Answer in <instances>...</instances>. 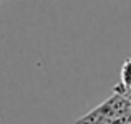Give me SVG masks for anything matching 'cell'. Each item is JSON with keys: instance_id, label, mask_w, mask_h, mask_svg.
Masks as SVG:
<instances>
[{"instance_id": "6da1fadb", "label": "cell", "mask_w": 131, "mask_h": 124, "mask_svg": "<svg viewBox=\"0 0 131 124\" xmlns=\"http://www.w3.org/2000/svg\"><path fill=\"white\" fill-rule=\"evenodd\" d=\"M73 124H131V99L113 93L106 101L75 119Z\"/></svg>"}, {"instance_id": "7a4b0ae2", "label": "cell", "mask_w": 131, "mask_h": 124, "mask_svg": "<svg viewBox=\"0 0 131 124\" xmlns=\"http://www.w3.org/2000/svg\"><path fill=\"white\" fill-rule=\"evenodd\" d=\"M118 84L123 86V88H126V89H131V56L128 60H125V63H123Z\"/></svg>"}, {"instance_id": "3957f363", "label": "cell", "mask_w": 131, "mask_h": 124, "mask_svg": "<svg viewBox=\"0 0 131 124\" xmlns=\"http://www.w3.org/2000/svg\"><path fill=\"white\" fill-rule=\"evenodd\" d=\"M113 93L121 94V96H125V98L131 99V89H126V88H123V86H119V84H116L115 88H113Z\"/></svg>"}]
</instances>
